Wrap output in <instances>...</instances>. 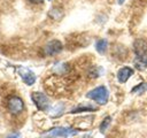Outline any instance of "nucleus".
<instances>
[{"label": "nucleus", "instance_id": "nucleus-16", "mask_svg": "<svg viewBox=\"0 0 147 138\" xmlns=\"http://www.w3.org/2000/svg\"><path fill=\"white\" fill-rule=\"evenodd\" d=\"M123 2H124V0H118V3H119V5H122Z\"/></svg>", "mask_w": 147, "mask_h": 138}, {"label": "nucleus", "instance_id": "nucleus-15", "mask_svg": "<svg viewBox=\"0 0 147 138\" xmlns=\"http://www.w3.org/2000/svg\"><path fill=\"white\" fill-rule=\"evenodd\" d=\"M17 137H20V133H13V135L8 136L7 138H17Z\"/></svg>", "mask_w": 147, "mask_h": 138}, {"label": "nucleus", "instance_id": "nucleus-13", "mask_svg": "<svg viewBox=\"0 0 147 138\" xmlns=\"http://www.w3.org/2000/svg\"><path fill=\"white\" fill-rule=\"evenodd\" d=\"M147 91V83L146 82H142L140 84H138L137 86H134L132 89V92H138V93H142V92H146Z\"/></svg>", "mask_w": 147, "mask_h": 138}, {"label": "nucleus", "instance_id": "nucleus-9", "mask_svg": "<svg viewBox=\"0 0 147 138\" xmlns=\"http://www.w3.org/2000/svg\"><path fill=\"white\" fill-rule=\"evenodd\" d=\"M133 63H134V67H136L138 70L144 71L145 69H147V54L136 55Z\"/></svg>", "mask_w": 147, "mask_h": 138}, {"label": "nucleus", "instance_id": "nucleus-12", "mask_svg": "<svg viewBox=\"0 0 147 138\" xmlns=\"http://www.w3.org/2000/svg\"><path fill=\"white\" fill-rule=\"evenodd\" d=\"M110 122H111V117H110V116H106V117L103 118V121H102L101 124H100V131H101L102 133L108 129V126L110 125Z\"/></svg>", "mask_w": 147, "mask_h": 138}, {"label": "nucleus", "instance_id": "nucleus-2", "mask_svg": "<svg viewBox=\"0 0 147 138\" xmlns=\"http://www.w3.org/2000/svg\"><path fill=\"white\" fill-rule=\"evenodd\" d=\"M31 99L39 110H47L49 108V100L46 97V94L34 91L31 93Z\"/></svg>", "mask_w": 147, "mask_h": 138}, {"label": "nucleus", "instance_id": "nucleus-5", "mask_svg": "<svg viewBox=\"0 0 147 138\" xmlns=\"http://www.w3.org/2000/svg\"><path fill=\"white\" fill-rule=\"evenodd\" d=\"M62 48H63V46H62V43H61L60 40H56V39H54V40H51V41H48V43L45 45V48H44V51H45V54H46V55H49V56H52V55L59 54V53L62 51Z\"/></svg>", "mask_w": 147, "mask_h": 138}, {"label": "nucleus", "instance_id": "nucleus-3", "mask_svg": "<svg viewBox=\"0 0 147 138\" xmlns=\"http://www.w3.org/2000/svg\"><path fill=\"white\" fill-rule=\"evenodd\" d=\"M7 108L10 114L17 115L23 112L24 109V102L20 97H10L7 102Z\"/></svg>", "mask_w": 147, "mask_h": 138}, {"label": "nucleus", "instance_id": "nucleus-14", "mask_svg": "<svg viewBox=\"0 0 147 138\" xmlns=\"http://www.w3.org/2000/svg\"><path fill=\"white\" fill-rule=\"evenodd\" d=\"M30 2H32V3H36V5H39V3H42L44 2V0H29Z\"/></svg>", "mask_w": 147, "mask_h": 138}, {"label": "nucleus", "instance_id": "nucleus-4", "mask_svg": "<svg viewBox=\"0 0 147 138\" xmlns=\"http://www.w3.org/2000/svg\"><path fill=\"white\" fill-rule=\"evenodd\" d=\"M48 135L53 136V137H64L68 138L70 136H75L78 133L77 130L72 129V128H64V126H57V128H53L52 130H49L47 132Z\"/></svg>", "mask_w": 147, "mask_h": 138}, {"label": "nucleus", "instance_id": "nucleus-18", "mask_svg": "<svg viewBox=\"0 0 147 138\" xmlns=\"http://www.w3.org/2000/svg\"><path fill=\"white\" fill-rule=\"evenodd\" d=\"M49 1H51V0H49Z\"/></svg>", "mask_w": 147, "mask_h": 138}, {"label": "nucleus", "instance_id": "nucleus-10", "mask_svg": "<svg viewBox=\"0 0 147 138\" xmlns=\"http://www.w3.org/2000/svg\"><path fill=\"white\" fill-rule=\"evenodd\" d=\"M107 47H108V41L106 39H99L95 43V49L100 54H105V52L107 51Z\"/></svg>", "mask_w": 147, "mask_h": 138}, {"label": "nucleus", "instance_id": "nucleus-7", "mask_svg": "<svg viewBox=\"0 0 147 138\" xmlns=\"http://www.w3.org/2000/svg\"><path fill=\"white\" fill-rule=\"evenodd\" d=\"M133 75V69L130 67H123L117 71V79L119 83H125Z\"/></svg>", "mask_w": 147, "mask_h": 138}, {"label": "nucleus", "instance_id": "nucleus-11", "mask_svg": "<svg viewBox=\"0 0 147 138\" xmlns=\"http://www.w3.org/2000/svg\"><path fill=\"white\" fill-rule=\"evenodd\" d=\"M94 110H96V108L93 107V106H78L77 108L70 110V113L71 114H77V113H82V112H94Z\"/></svg>", "mask_w": 147, "mask_h": 138}, {"label": "nucleus", "instance_id": "nucleus-6", "mask_svg": "<svg viewBox=\"0 0 147 138\" xmlns=\"http://www.w3.org/2000/svg\"><path fill=\"white\" fill-rule=\"evenodd\" d=\"M18 71V75L21 76V78L23 79V82L26 84V85H33L34 82H36V75L32 70H30L29 68H24V67H20L17 69Z\"/></svg>", "mask_w": 147, "mask_h": 138}, {"label": "nucleus", "instance_id": "nucleus-8", "mask_svg": "<svg viewBox=\"0 0 147 138\" xmlns=\"http://www.w3.org/2000/svg\"><path fill=\"white\" fill-rule=\"evenodd\" d=\"M133 49L136 55H140V54H147V43L144 39H137L133 43Z\"/></svg>", "mask_w": 147, "mask_h": 138}, {"label": "nucleus", "instance_id": "nucleus-17", "mask_svg": "<svg viewBox=\"0 0 147 138\" xmlns=\"http://www.w3.org/2000/svg\"><path fill=\"white\" fill-rule=\"evenodd\" d=\"M84 138H92V137H91V136H85Z\"/></svg>", "mask_w": 147, "mask_h": 138}, {"label": "nucleus", "instance_id": "nucleus-1", "mask_svg": "<svg viewBox=\"0 0 147 138\" xmlns=\"http://www.w3.org/2000/svg\"><path fill=\"white\" fill-rule=\"evenodd\" d=\"M86 97L88 99H92L94 100L95 102H98L99 105H106L107 101H108V97H109V93H108V90L106 86L101 85V86H98L93 90H91Z\"/></svg>", "mask_w": 147, "mask_h": 138}]
</instances>
